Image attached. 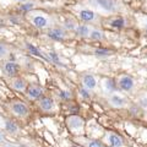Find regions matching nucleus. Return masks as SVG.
<instances>
[{"label": "nucleus", "mask_w": 147, "mask_h": 147, "mask_svg": "<svg viewBox=\"0 0 147 147\" xmlns=\"http://www.w3.org/2000/svg\"><path fill=\"white\" fill-rule=\"evenodd\" d=\"M86 3L92 10H98L105 13H117L124 7L120 0H86Z\"/></svg>", "instance_id": "1"}, {"label": "nucleus", "mask_w": 147, "mask_h": 147, "mask_svg": "<svg viewBox=\"0 0 147 147\" xmlns=\"http://www.w3.org/2000/svg\"><path fill=\"white\" fill-rule=\"evenodd\" d=\"M27 18H28V21L36 27V28L49 30V28H52V27H54L53 26L54 25L53 18L50 17L48 13H45L43 11H37V10L28 11Z\"/></svg>", "instance_id": "2"}, {"label": "nucleus", "mask_w": 147, "mask_h": 147, "mask_svg": "<svg viewBox=\"0 0 147 147\" xmlns=\"http://www.w3.org/2000/svg\"><path fill=\"white\" fill-rule=\"evenodd\" d=\"M7 109L13 117L20 119L27 118L30 114V109L27 107V104L21 102V100H12V102H10L7 104Z\"/></svg>", "instance_id": "3"}, {"label": "nucleus", "mask_w": 147, "mask_h": 147, "mask_svg": "<svg viewBox=\"0 0 147 147\" xmlns=\"http://www.w3.org/2000/svg\"><path fill=\"white\" fill-rule=\"evenodd\" d=\"M79 18L82 22H86V24H97L99 22V15L94 10H91V9H81L77 12Z\"/></svg>", "instance_id": "4"}, {"label": "nucleus", "mask_w": 147, "mask_h": 147, "mask_svg": "<svg viewBox=\"0 0 147 147\" xmlns=\"http://www.w3.org/2000/svg\"><path fill=\"white\" fill-rule=\"evenodd\" d=\"M26 96L32 100H37L43 97V88L38 85L32 84L26 88Z\"/></svg>", "instance_id": "5"}, {"label": "nucleus", "mask_w": 147, "mask_h": 147, "mask_svg": "<svg viewBox=\"0 0 147 147\" xmlns=\"http://www.w3.org/2000/svg\"><path fill=\"white\" fill-rule=\"evenodd\" d=\"M48 37L54 40H63L64 38H66L65 28H61V27H52V28L48 30Z\"/></svg>", "instance_id": "6"}, {"label": "nucleus", "mask_w": 147, "mask_h": 147, "mask_svg": "<svg viewBox=\"0 0 147 147\" xmlns=\"http://www.w3.org/2000/svg\"><path fill=\"white\" fill-rule=\"evenodd\" d=\"M3 71L9 77H16L18 72V65L13 61H5L3 64Z\"/></svg>", "instance_id": "7"}, {"label": "nucleus", "mask_w": 147, "mask_h": 147, "mask_svg": "<svg viewBox=\"0 0 147 147\" xmlns=\"http://www.w3.org/2000/svg\"><path fill=\"white\" fill-rule=\"evenodd\" d=\"M38 105L43 112H52L55 107V102L50 97H42L38 99Z\"/></svg>", "instance_id": "8"}, {"label": "nucleus", "mask_w": 147, "mask_h": 147, "mask_svg": "<svg viewBox=\"0 0 147 147\" xmlns=\"http://www.w3.org/2000/svg\"><path fill=\"white\" fill-rule=\"evenodd\" d=\"M84 120L77 115H72L67 119V125L71 130H80V129L84 127Z\"/></svg>", "instance_id": "9"}, {"label": "nucleus", "mask_w": 147, "mask_h": 147, "mask_svg": "<svg viewBox=\"0 0 147 147\" xmlns=\"http://www.w3.org/2000/svg\"><path fill=\"white\" fill-rule=\"evenodd\" d=\"M11 87L15 91L25 92L27 88V82H26V80L21 79V77H13L11 80Z\"/></svg>", "instance_id": "10"}, {"label": "nucleus", "mask_w": 147, "mask_h": 147, "mask_svg": "<svg viewBox=\"0 0 147 147\" xmlns=\"http://www.w3.org/2000/svg\"><path fill=\"white\" fill-rule=\"evenodd\" d=\"M134 85H135V82L132 80V77H130V76H123V77H120V80H119V87L124 91L132 90L134 88Z\"/></svg>", "instance_id": "11"}, {"label": "nucleus", "mask_w": 147, "mask_h": 147, "mask_svg": "<svg viewBox=\"0 0 147 147\" xmlns=\"http://www.w3.org/2000/svg\"><path fill=\"white\" fill-rule=\"evenodd\" d=\"M82 84H84V87L87 90H94L97 87V81L92 75H85L84 79H82Z\"/></svg>", "instance_id": "12"}, {"label": "nucleus", "mask_w": 147, "mask_h": 147, "mask_svg": "<svg viewBox=\"0 0 147 147\" xmlns=\"http://www.w3.org/2000/svg\"><path fill=\"white\" fill-rule=\"evenodd\" d=\"M91 27L88 25H79L76 27V34L81 37V38H87V37H90V33H91Z\"/></svg>", "instance_id": "13"}, {"label": "nucleus", "mask_w": 147, "mask_h": 147, "mask_svg": "<svg viewBox=\"0 0 147 147\" xmlns=\"http://www.w3.org/2000/svg\"><path fill=\"white\" fill-rule=\"evenodd\" d=\"M5 130L7 132H10V134H18L20 132V127H18V125L12 121V120H5Z\"/></svg>", "instance_id": "14"}, {"label": "nucleus", "mask_w": 147, "mask_h": 147, "mask_svg": "<svg viewBox=\"0 0 147 147\" xmlns=\"http://www.w3.org/2000/svg\"><path fill=\"white\" fill-rule=\"evenodd\" d=\"M108 102L110 105H113V107H115V108H121L125 105V99L119 97V96H112Z\"/></svg>", "instance_id": "15"}, {"label": "nucleus", "mask_w": 147, "mask_h": 147, "mask_svg": "<svg viewBox=\"0 0 147 147\" xmlns=\"http://www.w3.org/2000/svg\"><path fill=\"white\" fill-rule=\"evenodd\" d=\"M108 139H109V144L112 145V146H114V147H121L124 145L123 139H121L120 136L115 135V134H110Z\"/></svg>", "instance_id": "16"}, {"label": "nucleus", "mask_w": 147, "mask_h": 147, "mask_svg": "<svg viewBox=\"0 0 147 147\" xmlns=\"http://www.w3.org/2000/svg\"><path fill=\"white\" fill-rule=\"evenodd\" d=\"M90 38L92 40H102V39H104V34H103V32L98 28H92L91 33H90Z\"/></svg>", "instance_id": "17"}, {"label": "nucleus", "mask_w": 147, "mask_h": 147, "mask_svg": "<svg viewBox=\"0 0 147 147\" xmlns=\"http://www.w3.org/2000/svg\"><path fill=\"white\" fill-rule=\"evenodd\" d=\"M110 26L114 28H123L125 26V18L124 17H115L110 21Z\"/></svg>", "instance_id": "18"}, {"label": "nucleus", "mask_w": 147, "mask_h": 147, "mask_svg": "<svg viewBox=\"0 0 147 147\" xmlns=\"http://www.w3.org/2000/svg\"><path fill=\"white\" fill-rule=\"evenodd\" d=\"M36 4H38V1H33V0H27L22 5L20 6V9L22 11H32L33 7L36 6Z\"/></svg>", "instance_id": "19"}, {"label": "nucleus", "mask_w": 147, "mask_h": 147, "mask_svg": "<svg viewBox=\"0 0 147 147\" xmlns=\"http://www.w3.org/2000/svg\"><path fill=\"white\" fill-rule=\"evenodd\" d=\"M77 26H79L77 22L75 20H72V18H67V20L64 21V28L67 31H75Z\"/></svg>", "instance_id": "20"}, {"label": "nucleus", "mask_w": 147, "mask_h": 147, "mask_svg": "<svg viewBox=\"0 0 147 147\" xmlns=\"http://www.w3.org/2000/svg\"><path fill=\"white\" fill-rule=\"evenodd\" d=\"M9 54H10V48H9V45L0 43V60L6 59L9 57Z\"/></svg>", "instance_id": "21"}, {"label": "nucleus", "mask_w": 147, "mask_h": 147, "mask_svg": "<svg viewBox=\"0 0 147 147\" xmlns=\"http://www.w3.org/2000/svg\"><path fill=\"white\" fill-rule=\"evenodd\" d=\"M112 50H108V49H96L94 50V55L97 57H109L112 55Z\"/></svg>", "instance_id": "22"}, {"label": "nucleus", "mask_w": 147, "mask_h": 147, "mask_svg": "<svg viewBox=\"0 0 147 147\" xmlns=\"http://www.w3.org/2000/svg\"><path fill=\"white\" fill-rule=\"evenodd\" d=\"M26 47H27V49L30 50V52L32 53V54H34V55H37V57H40V58H43V55L40 54V52L38 49H37L36 47H33L32 44H30V43H26Z\"/></svg>", "instance_id": "23"}, {"label": "nucleus", "mask_w": 147, "mask_h": 147, "mask_svg": "<svg viewBox=\"0 0 147 147\" xmlns=\"http://www.w3.org/2000/svg\"><path fill=\"white\" fill-rule=\"evenodd\" d=\"M79 93H80L81 97H82V98H85V99H88V98L91 97L90 93H88V91H87V88H80Z\"/></svg>", "instance_id": "24"}, {"label": "nucleus", "mask_w": 147, "mask_h": 147, "mask_svg": "<svg viewBox=\"0 0 147 147\" xmlns=\"http://www.w3.org/2000/svg\"><path fill=\"white\" fill-rule=\"evenodd\" d=\"M88 147H103V146H102V144H100L99 141H97V140H92V141L88 142Z\"/></svg>", "instance_id": "25"}, {"label": "nucleus", "mask_w": 147, "mask_h": 147, "mask_svg": "<svg viewBox=\"0 0 147 147\" xmlns=\"http://www.w3.org/2000/svg\"><path fill=\"white\" fill-rule=\"evenodd\" d=\"M49 58L52 59L53 61H55L57 64H59V65H60V60H59V58H58V55L55 54V53H49Z\"/></svg>", "instance_id": "26"}, {"label": "nucleus", "mask_w": 147, "mask_h": 147, "mask_svg": "<svg viewBox=\"0 0 147 147\" xmlns=\"http://www.w3.org/2000/svg\"><path fill=\"white\" fill-rule=\"evenodd\" d=\"M60 97H61L63 99H70L71 94L69 93L67 91H61V92H60Z\"/></svg>", "instance_id": "27"}, {"label": "nucleus", "mask_w": 147, "mask_h": 147, "mask_svg": "<svg viewBox=\"0 0 147 147\" xmlns=\"http://www.w3.org/2000/svg\"><path fill=\"white\" fill-rule=\"evenodd\" d=\"M107 86L109 87V90H110V91H113L114 88H115V85H114V81H112V80H108V81H107Z\"/></svg>", "instance_id": "28"}, {"label": "nucleus", "mask_w": 147, "mask_h": 147, "mask_svg": "<svg viewBox=\"0 0 147 147\" xmlns=\"http://www.w3.org/2000/svg\"><path fill=\"white\" fill-rule=\"evenodd\" d=\"M140 104H141V107L147 108V98H141L140 99Z\"/></svg>", "instance_id": "29"}, {"label": "nucleus", "mask_w": 147, "mask_h": 147, "mask_svg": "<svg viewBox=\"0 0 147 147\" xmlns=\"http://www.w3.org/2000/svg\"><path fill=\"white\" fill-rule=\"evenodd\" d=\"M144 30H145V32H146V33H147V22H146V24L144 25Z\"/></svg>", "instance_id": "30"}, {"label": "nucleus", "mask_w": 147, "mask_h": 147, "mask_svg": "<svg viewBox=\"0 0 147 147\" xmlns=\"http://www.w3.org/2000/svg\"><path fill=\"white\" fill-rule=\"evenodd\" d=\"M4 141V136L1 135V132H0V142H3Z\"/></svg>", "instance_id": "31"}, {"label": "nucleus", "mask_w": 147, "mask_h": 147, "mask_svg": "<svg viewBox=\"0 0 147 147\" xmlns=\"http://www.w3.org/2000/svg\"><path fill=\"white\" fill-rule=\"evenodd\" d=\"M3 147H13V146H9V145H5V146H3Z\"/></svg>", "instance_id": "32"}, {"label": "nucleus", "mask_w": 147, "mask_h": 147, "mask_svg": "<svg viewBox=\"0 0 147 147\" xmlns=\"http://www.w3.org/2000/svg\"><path fill=\"white\" fill-rule=\"evenodd\" d=\"M20 1H24L25 3V1H27V0H20Z\"/></svg>", "instance_id": "33"}, {"label": "nucleus", "mask_w": 147, "mask_h": 147, "mask_svg": "<svg viewBox=\"0 0 147 147\" xmlns=\"http://www.w3.org/2000/svg\"><path fill=\"white\" fill-rule=\"evenodd\" d=\"M107 147H114V146H112V145H110V146H107Z\"/></svg>", "instance_id": "34"}, {"label": "nucleus", "mask_w": 147, "mask_h": 147, "mask_svg": "<svg viewBox=\"0 0 147 147\" xmlns=\"http://www.w3.org/2000/svg\"><path fill=\"white\" fill-rule=\"evenodd\" d=\"M0 126H1V120H0Z\"/></svg>", "instance_id": "35"}, {"label": "nucleus", "mask_w": 147, "mask_h": 147, "mask_svg": "<svg viewBox=\"0 0 147 147\" xmlns=\"http://www.w3.org/2000/svg\"><path fill=\"white\" fill-rule=\"evenodd\" d=\"M72 147H77V146H72Z\"/></svg>", "instance_id": "36"}]
</instances>
